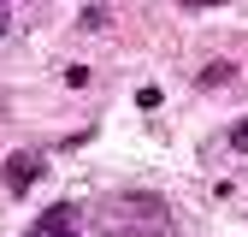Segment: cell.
Here are the masks:
<instances>
[{"instance_id": "obj_5", "label": "cell", "mask_w": 248, "mask_h": 237, "mask_svg": "<svg viewBox=\"0 0 248 237\" xmlns=\"http://www.w3.org/2000/svg\"><path fill=\"white\" fill-rule=\"evenodd\" d=\"M107 24H112L107 6H89V12H83V30H107Z\"/></svg>"}, {"instance_id": "obj_9", "label": "cell", "mask_w": 248, "mask_h": 237, "mask_svg": "<svg viewBox=\"0 0 248 237\" xmlns=\"http://www.w3.org/2000/svg\"><path fill=\"white\" fill-rule=\"evenodd\" d=\"M0 36H6V12H0Z\"/></svg>"}, {"instance_id": "obj_3", "label": "cell", "mask_w": 248, "mask_h": 237, "mask_svg": "<svg viewBox=\"0 0 248 237\" xmlns=\"http://www.w3.org/2000/svg\"><path fill=\"white\" fill-rule=\"evenodd\" d=\"M30 237H77V207L71 202H53L47 214L30 220Z\"/></svg>"}, {"instance_id": "obj_1", "label": "cell", "mask_w": 248, "mask_h": 237, "mask_svg": "<svg viewBox=\"0 0 248 237\" xmlns=\"http://www.w3.org/2000/svg\"><path fill=\"white\" fill-rule=\"evenodd\" d=\"M95 225H101V237H171V207L154 190H124V196L101 202Z\"/></svg>"}, {"instance_id": "obj_7", "label": "cell", "mask_w": 248, "mask_h": 237, "mask_svg": "<svg viewBox=\"0 0 248 237\" xmlns=\"http://www.w3.org/2000/svg\"><path fill=\"white\" fill-rule=\"evenodd\" d=\"M89 77H95L89 66H65V83H71V89H89Z\"/></svg>"}, {"instance_id": "obj_8", "label": "cell", "mask_w": 248, "mask_h": 237, "mask_svg": "<svg viewBox=\"0 0 248 237\" xmlns=\"http://www.w3.org/2000/svg\"><path fill=\"white\" fill-rule=\"evenodd\" d=\"M207 6H225V0H183V12H207Z\"/></svg>"}, {"instance_id": "obj_6", "label": "cell", "mask_w": 248, "mask_h": 237, "mask_svg": "<svg viewBox=\"0 0 248 237\" xmlns=\"http://www.w3.org/2000/svg\"><path fill=\"white\" fill-rule=\"evenodd\" d=\"M231 148H236V154H248V118H236V125H231Z\"/></svg>"}, {"instance_id": "obj_4", "label": "cell", "mask_w": 248, "mask_h": 237, "mask_svg": "<svg viewBox=\"0 0 248 237\" xmlns=\"http://www.w3.org/2000/svg\"><path fill=\"white\" fill-rule=\"evenodd\" d=\"M195 83H201V89H225V83H236V66H231V59H213Z\"/></svg>"}, {"instance_id": "obj_2", "label": "cell", "mask_w": 248, "mask_h": 237, "mask_svg": "<svg viewBox=\"0 0 248 237\" xmlns=\"http://www.w3.org/2000/svg\"><path fill=\"white\" fill-rule=\"evenodd\" d=\"M42 154H36V148H18V154H6V190L12 196H24L30 184H42Z\"/></svg>"}]
</instances>
